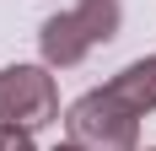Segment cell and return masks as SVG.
I'll return each mask as SVG.
<instances>
[{"mask_svg": "<svg viewBox=\"0 0 156 151\" xmlns=\"http://www.w3.org/2000/svg\"><path fill=\"white\" fill-rule=\"evenodd\" d=\"M59 119V87L43 65H5L0 70V124L16 130H43Z\"/></svg>", "mask_w": 156, "mask_h": 151, "instance_id": "3", "label": "cell"}, {"mask_svg": "<svg viewBox=\"0 0 156 151\" xmlns=\"http://www.w3.org/2000/svg\"><path fill=\"white\" fill-rule=\"evenodd\" d=\"M151 151H156V146H151Z\"/></svg>", "mask_w": 156, "mask_h": 151, "instance_id": "7", "label": "cell"}, {"mask_svg": "<svg viewBox=\"0 0 156 151\" xmlns=\"http://www.w3.org/2000/svg\"><path fill=\"white\" fill-rule=\"evenodd\" d=\"M54 151H81V146H70V140H65V146H54Z\"/></svg>", "mask_w": 156, "mask_h": 151, "instance_id": "6", "label": "cell"}, {"mask_svg": "<svg viewBox=\"0 0 156 151\" xmlns=\"http://www.w3.org/2000/svg\"><path fill=\"white\" fill-rule=\"evenodd\" d=\"M0 151H32V135L16 124H0Z\"/></svg>", "mask_w": 156, "mask_h": 151, "instance_id": "5", "label": "cell"}, {"mask_svg": "<svg viewBox=\"0 0 156 151\" xmlns=\"http://www.w3.org/2000/svg\"><path fill=\"white\" fill-rule=\"evenodd\" d=\"M65 135H70V146H81V151H140V119L97 87V92H86V97L70 103Z\"/></svg>", "mask_w": 156, "mask_h": 151, "instance_id": "2", "label": "cell"}, {"mask_svg": "<svg viewBox=\"0 0 156 151\" xmlns=\"http://www.w3.org/2000/svg\"><path fill=\"white\" fill-rule=\"evenodd\" d=\"M119 27H124V6L119 0H76L70 11L48 16L43 32H38L43 65H59V70L65 65H81L97 43L119 38Z\"/></svg>", "mask_w": 156, "mask_h": 151, "instance_id": "1", "label": "cell"}, {"mask_svg": "<svg viewBox=\"0 0 156 151\" xmlns=\"http://www.w3.org/2000/svg\"><path fill=\"white\" fill-rule=\"evenodd\" d=\"M113 97V103H124L135 119H145L156 108V54H145V60H135V65H124V70L113 76L108 87H102Z\"/></svg>", "mask_w": 156, "mask_h": 151, "instance_id": "4", "label": "cell"}]
</instances>
